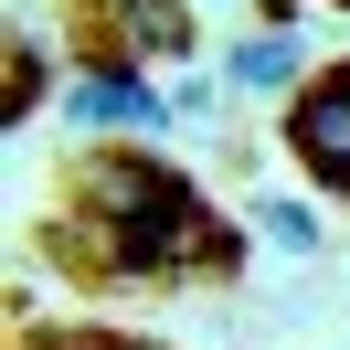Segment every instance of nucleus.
Returning a JSON list of instances; mask_svg holds the SVG:
<instances>
[{"label":"nucleus","mask_w":350,"mask_h":350,"mask_svg":"<svg viewBox=\"0 0 350 350\" xmlns=\"http://www.w3.org/2000/svg\"><path fill=\"white\" fill-rule=\"evenodd\" d=\"M286 149L350 202V64H329V75L297 85V107H286Z\"/></svg>","instance_id":"nucleus-2"},{"label":"nucleus","mask_w":350,"mask_h":350,"mask_svg":"<svg viewBox=\"0 0 350 350\" xmlns=\"http://www.w3.org/2000/svg\"><path fill=\"white\" fill-rule=\"evenodd\" d=\"M32 107H43V32L11 22V117H32Z\"/></svg>","instance_id":"nucleus-5"},{"label":"nucleus","mask_w":350,"mask_h":350,"mask_svg":"<svg viewBox=\"0 0 350 350\" xmlns=\"http://www.w3.org/2000/svg\"><path fill=\"white\" fill-rule=\"evenodd\" d=\"M64 107L85 117V128H159L170 96H149L138 64H75V75H64Z\"/></svg>","instance_id":"nucleus-3"},{"label":"nucleus","mask_w":350,"mask_h":350,"mask_svg":"<svg viewBox=\"0 0 350 350\" xmlns=\"http://www.w3.org/2000/svg\"><path fill=\"white\" fill-rule=\"evenodd\" d=\"M32 350H138V340H107V329H64V340H32Z\"/></svg>","instance_id":"nucleus-7"},{"label":"nucleus","mask_w":350,"mask_h":350,"mask_svg":"<svg viewBox=\"0 0 350 350\" xmlns=\"http://www.w3.org/2000/svg\"><path fill=\"white\" fill-rule=\"evenodd\" d=\"M297 75V43L286 32H255V43H234V85H286Z\"/></svg>","instance_id":"nucleus-4"},{"label":"nucleus","mask_w":350,"mask_h":350,"mask_svg":"<svg viewBox=\"0 0 350 350\" xmlns=\"http://www.w3.org/2000/svg\"><path fill=\"white\" fill-rule=\"evenodd\" d=\"M255 234L286 244V255H308V244H319V213H308V202H255Z\"/></svg>","instance_id":"nucleus-6"},{"label":"nucleus","mask_w":350,"mask_h":350,"mask_svg":"<svg viewBox=\"0 0 350 350\" xmlns=\"http://www.w3.org/2000/svg\"><path fill=\"white\" fill-rule=\"evenodd\" d=\"M53 244L85 255L96 276H202V265H234L244 234L213 223V202L159 159H85Z\"/></svg>","instance_id":"nucleus-1"}]
</instances>
